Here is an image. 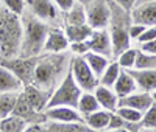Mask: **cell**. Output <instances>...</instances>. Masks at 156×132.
Returning <instances> with one entry per match:
<instances>
[{
	"mask_svg": "<svg viewBox=\"0 0 156 132\" xmlns=\"http://www.w3.org/2000/svg\"><path fill=\"white\" fill-rule=\"evenodd\" d=\"M0 59H2V58H0Z\"/></svg>",
	"mask_w": 156,
	"mask_h": 132,
	"instance_id": "f907efd6",
	"label": "cell"
},
{
	"mask_svg": "<svg viewBox=\"0 0 156 132\" xmlns=\"http://www.w3.org/2000/svg\"><path fill=\"white\" fill-rule=\"evenodd\" d=\"M89 50L103 55L109 59H114V53H112V41H111V34L108 28L103 30H92V34L87 39Z\"/></svg>",
	"mask_w": 156,
	"mask_h": 132,
	"instance_id": "30bf717a",
	"label": "cell"
},
{
	"mask_svg": "<svg viewBox=\"0 0 156 132\" xmlns=\"http://www.w3.org/2000/svg\"><path fill=\"white\" fill-rule=\"evenodd\" d=\"M47 121H55V123H84L83 115L78 112L75 107L69 106H55L44 110Z\"/></svg>",
	"mask_w": 156,
	"mask_h": 132,
	"instance_id": "8fae6325",
	"label": "cell"
},
{
	"mask_svg": "<svg viewBox=\"0 0 156 132\" xmlns=\"http://www.w3.org/2000/svg\"><path fill=\"white\" fill-rule=\"evenodd\" d=\"M0 132H2V130H0Z\"/></svg>",
	"mask_w": 156,
	"mask_h": 132,
	"instance_id": "681fc988",
	"label": "cell"
},
{
	"mask_svg": "<svg viewBox=\"0 0 156 132\" xmlns=\"http://www.w3.org/2000/svg\"><path fill=\"white\" fill-rule=\"evenodd\" d=\"M112 90L115 92V95L119 98H123V96L133 93V92H136L139 89H137L136 79L131 75V72H129V70H122L119 78H117L115 84L112 86Z\"/></svg>",
	"mask_w": 156,
	"mask_h": 132,
	"instance_id": "ac0fdd59",
	"label": "cell"
},
{
	"mask_svg": "<svg viewBox=\"0 0 156 132\" xmlns=\"http://www.w3.org/2000/svg\"><path fill=\"white\" fill-rule=\"evenodd\" d=\"M69 51H70V55H73V56H84L86 53L89 51V44H87V41L72 42L69 45Z\"/></svg>",
	"mask_w": 156,
	"mask_h": 132,
	"instance_id": "e575fe53",
	"label": "cell"
},
{
	"mask_svg": "<svg viewBox=\"0 0 156 132\" xmlns=\"http://www.w3.org/2000/svg\"><path fill=\"white\" fill-rule=\"evenodd\" d=\"M22 89L23 84L19 81V78L9 69L0 65V93H3V92H20Z\"/></svg>",
	"mask_w": 156,
	"mask_h": 132,
	"instance_id": "44dd1931",
	"label": "cell"
},
{
	"mask_svg": "<svg viewBox=\"0 0 156 132\" xmlns=\"http://www.w3.org/2000/svg\"><path fill=\"white\" fill-rule=\"evenodd\" d=\"M136 56H137V48L128 47L126 50H123L122 53H119V55H117L114 59L119 62V65H120L123 70H131V69H134Z\"/></svg>",
	"mask_w": 156,
	"mask_h": 132,
	"instance_id": "f546056e",
	"label": "cell"
},
{
	"mask_svg": "<svg viewBox=\"0 0 156 132\" xmlns=\"http://www.w3.org/2000/svg\"><path fill=\"white\" fill-rule=\"evenodd\" d=\"M109 120H111V112L105 109H98L84 117V124L94 132H105L108 130Z\"/></svg>",
	"mask_w": 156,
	"mask_h": 132,
	"instance_id": "d6986e66",
	"label": "cell"
},
{
	"mask_svg": "<svg viewBox=\"0 0 156 132\" xmlns=\"http://www.w3.org/2000/svg\"><path fill=\"white\" fill-rule=\"evenodd\" d=\"M109 6H111V20H109L108 31L111 34L112 53L115 58L119 53H122L128 47H131V39H129V34H128V26L131 23V16H129V11L120 8L112 0H109Z\"/></svg>",
	"mask_w": 156,
	"mask_h": 132,
	"instance_id": "277c9868",
	"label": "cell"
},
{
	"mask_svg": "<svg viewBox=\"0 0 156 132\" xmlns=\"http://www.w3.org/2000/svg\"><path fill=\"white\" fill-rule=\"evenodd\" d=\"M89 132H94V130H89Z\"/></svg>",
	"mask_w": 156,
	"mask_h": 132,
	"instance_id": "7dc6e473",
	"label": "cell"
},
{
	"mask_svg": "<svg viewBox=\"0 0 156 132\" xmlns=\"http://www.w3.org/2000/svg\"><path fill=\"white\" fill-rule=\"evenodd\" d=\"M53 3L59 8V11L66 12V11L75 3V0H53Z\"/></svg>",
	"mask_w": 156,
	"mask_h": 132,
	"instance_id": "60d3db41",
	"label": "cell"
},
{
	"mask_svg": "<svg viewBox=\"0 0 156 132\" xmlns=\"http://www.w3.org/2000/svg\"><path fill=\"white\" fill-rule=\"evenodd\" d=\"M70 51L64 53H42L37 58L33 83L36 87L53 92L59 81L67 73L70 65Z\"/></svg>",
	"mask_w": 156,
	"mask_h": 132,
	"instance_id": "6da1fadb",
	"label": "cell"
},
{
	"mask_svg": "<svg viewBox=\"0 0 156 132\" xmlns=\"http://www.w3.org/2000/svg\"><path fill=\"white\" fill-rule=\"evenodd\" d=\"M153 39H156V26H147L145 31L139 36L137 42H139V44H144V42L153 41Z\"/></svg>",
	"mask_w": 156,
	"mask_h": 132,
	"instance_id": "8d00e7d4",
	"label": "cell"
},
{
	"mask_svg": "<svg viewBox=\"0 0 156 132\" xmlns=\"http://www.w3.org/2000/svg\"><path fill=\"white\" fill-rule=\"evenodd\" d=\"M27 11L50 26L64 25V12L53 3V0H25Z\"/></svg>",
	"mask_w": 156,
	"mask_h": 132,
	"instance_id": "8992f818",
	"label": "cell"
},
{
	"mask_svg": "<svg viewBox=\"0 0 156 132\" xmlns=\"http://www.w3.org/2000/svg\"><path fill=\"white\" fill-rule=\"evenodd\" d=\"M145 28H147L145 25H140V23H134V22H131V23H129V26H128L129 39H131V41H137L139 36L145 31Z\"/></svg>",
	"mask_w": 156,
	"mask_h": 132,
	"instance_id": "d590c367",
	"label": "cell"
},
{
	"mask_svg": "<svg viewBox=\"0 0 156 132\" xmlns=\"http://www.w3.org/2000/svg\"><path fill=\"white\" fill-rule=\"evenodd\" d=\"M23 132H50L48 126H47V121L45 123H31L27 126Z\"/></svg>",
	"mask_w": 156,
	"mask_h": 132,
	"instance_id": "74e56055",
	"label": "cell"
},
{
	"mask_svg": "<svg viewBox=\"0 0 156 132\" xmlns=\"http://www.w3.org/2000/svg\"><path fill=\"white\" fill-rule=\"evenodd\" d=\"M94 95L101 109H105L108 112H115V109L119 107V96L115 95V92L111 87L98 84L94 89Z\"/></svg>",
	"mask_w": 156,
	"mask_h": 132,
	"instance_id": "e0dca14e",
	"label": "cell"
},
{
	"mask_svg": "<svg viewBox=\"0 0 156 132\" xmlns=\"http://www.w3.org/2000/svg\"><path fill=\"white\" fill-rule=\"evenodd\" d=\"M115 113L119 115L122 120H125L128 124L131 126H139L140 127V120H142V112L136 110V109H131V107H125V106H119V107L115 109Z\"/></svg>",
	"mask_w": 156,
	"mask_h": 132,
	"instance_id": "4dcf8cb0",
	"label": "cell"
},
{
	"mask_svg": "<svg viewBox=\"0 0 156 132\" xmlns=\"http://www.w3.org/2000/svg\"><path fill=\"white\" fill-rule=\"evenodd\" d=\"M2 3L6 9H9L11 12H14L17 16H22L25 9H27V5H25V0H2Z\"/></svg>",
	"mask_w": 156,
	"mask_h": 132,
	"instance_id": "836d02e7",
	"label": "cell"
},
{
	"mask_svg": "<svg viewBox=\"0 0 156 132\" xmlns=\"http://www.w3.org/2000/svg\"><path fill=\"white\" fill-rule=\"evenodd\" d=\"M122 70H123V69L119 65V62H117L115 59H112V61L108 64V67L105 69V72L100 75V78H98V84H100V86H106V87H111V89H112V86L115 84L117 78H119V75H120Z\"/></svg>",
	"mask_w": 156,
	"mask_h": 132,
	"instance_id": "484cf974",
	"label": "cell"
},
{
	"mask_svg": "<svg viewBox=\"0 0 156 132\" xmlns=\"http://www.w3.org/2000/svg\"><path fill=\"white\" fill-rule=\"evenodd\" d=\"M12 115H17L20 118H23L28 124L31 123H45L47 117L44 112H37L33 106L28 103V100L23 96L22 92H19V96L14 106V110H12Z\"/></svg>",
	"mask_w": 156,
	"mask_h": 132,
	"instance_id": "7c38bea8",
	"label": "cell"
},
{
	"mask_svg": "<svg viewBox=\"0 0 156 132\" xmlns=\"http://www.w3.org/2000/svg\"><path fill=\"white\" fill-rule=\"evenodd\" d=\"M83 58L86 59L87 65L90 67V70L94 72V75H95L97 78H100V75L105 72V69L108 67V64L111 62L109 58L103 56V55H98V53H94V51H90V50L86 53Z\"/></svg>",
	"mask_w": 156,
	"mask_h": 132,
	"instance_id": "d4e9b609",
	"label": "cell"
},
{
	"mask_svg": "<svg viewBox=\"0 0 156 132\" xmlns=\"http://www.w3.org/2000/svg\"><path fill=\"white\" fill-rule=\"evenodd\" d=\"M139 50L144 53H148V55H156V39L144 42V44H139Z\"/></svg>",
	"mask_w": 156,
	"mask_h": 132,
	"instance_id": "f35d334b",
	"label": "cell"
},
{
	"mask_svg": "<svg viewBox=\"0 0 156 132\" xmlns=\"http://www.w3.org/2000/svg\"><path fill=\"white\" fill-rule=\"evenodd\" d=\"M83 23H87L86 6L75 2L64 12V25H83Z\"/></svg>",
	"mask_w": 156,
	"mask_h": 132,
	"instance_id": "603a6c76",
	"label": "cell"
},
{
	"mask_svg": "<svg viewBox=\"0 0 156 132\" xmlns=\"http://www.w3.org/2000/svg\"><path fill=\"white\" fill-rule=\"evenodd\" d=\"M76 109L84 118L86 115L92 113V112H95V110H98L101 107H100V104H98V101H97V98L94 95V92H83V93L80 95V100H78Z\"/></svg>",
	"mask_w": 156,
	"mask_h": 132,
	"instance_id": "cb8c5ba5",
	"label": "cell"
},
{
	"mask_svg": "<svg viewBox=\"0 0 156 132\" xmlns=\"http://www.w3.org/2000/svg\"><path fill=\"white\" fill-rule=\"evenodd\" d=\"M19 96V92H3L0 93V120L12 113Z\"/></svg>",
	"mask_w": 156,
	"mask_h": 132,
	"instance_id": "83f0119b",
	"label": "cell"
},
{
	"mask_svg": "<svg viewBox=\"0 0 156 132\" xmlns=\"http://www.w3.org/2000/svg\"><path fill=\"white\" fill-rule=\"evenodd\" d=\"M69 45L70 42L62 26H51L47 34L42 53H64L69 51Z\"/></svg>",
	"mask_w": 156,
	"mask_h": 132,
	"instance_id": "5bb4252c",
	"label": "cell"
},
{
	"mask_svg": "<svg viewBox=\"0 0 156 132\" xmlns=\"http://www.w3.org/2000/svg\"><path fill=\"white\" fill-rule=\"evenodd\" d=\"M64 28V33H66L69 42H83V41H87L89 36L92 34V28L87 25V23H83V25H62Z\"/></svg>",
	"mask_w": 156,
	"mask_h": 132,
	"instance_id": "7402d4cb",
	"label": "cell"
},
{
	"mask_svg": "<svg viewBox=\"0 0 156 132\" xmlns=\"http://www.w3.org/2000/svg\"><path fill=\"white\" fill-rule=\"evenodd\" d=\"M22 22H23V39H22L19 56L30 58V56L42 55L45 39L51 26L42 20H39L33 14H30L27 9L22 14Z\"/></svg>",
	"mask_w": 156,
	"mask_h": 132,
	"instance_id": "3957f363",
	"label": "cell"
},
{
	"mask_svg": "<svg viewBox=\"0 0 156 132\" xmlns=\"http://www.w3.org/2000/svg\"><path fill=\"white\" fill-rule=\"evenodd\" d=\"M114 3H117L120 8L126 9V11H131L136 5H137V0H112Z\"/></svg>",
	"mask_w": 156,
	"mask_h": 132,
	"instance_id": "ab89813d",
	"label": "cell"
},
{
	"mask_svg": "<svg viewBox=\"0 0 156 132\" xmlns=\"http://www.w3.org/2000/svg\"><path fill=\"white\" fill-rule=\"evenodd\" d=\"M140 127H148V129H156V103H153V106L150 109H147L142 115L140 120Z\"/></svg>",
	"mask_w": 156,
	"mask_h": 132,
	"instance_id": "d6a6232c",
	"label": "cell"
},
{
	"mask_svg": "<svg viewBox=\"0 0 156 132\" xmlns=\"http://www.w3.org/2000/svg\"><path fill=\"white\" fill-rule=\"evenodd\" d=\"M136 70H156V55H148L137 48V56H136Z\"/></svg>",
	"mask_w": 156,
	"mask_h": 132,
	"instance_id": "1f68e13d",
	"label": "cell"
},
{
	"mask_svg": "<svg viewBox=\"0 0 156 132\" xmlns=\"http://www.w3.org/2000/svg\"><path fill=\"white\" fill-rule=\"evenodd\" d=\"M105 132H134V130L128 129V127H122V129H108V130H105Z\"/></svg>",
	"mask_w": 156,
	"mask_h": 132,
	"instance_id": "b9f144b4",
	"label": "cell"
},
{
	"mask_svg": "<svg viewBox=\"0 0 156 132\" xmlns=\"http://www.w3.org/2000/svg\"><path fill=\"white\" fill-rule=\"evenodd\" d=\"M69 70L75 79V83L78 84V87L83 92H94V89L98 86V78L90 70V67L87 65V62L83 56H73L72 55Z\"/></svg>",
	"mask_w": 156,
	"mask_h": 132,
	"instance_id": "52a82bcc",
	"label": "cell"
},
{
	"mask_svg": "<svg viewBox=\"0 0 156 132\" xmlns=\"http://www.w3.org/2000/svg\"><path fill=\"white\" fill-rule=\"evenodd\" d=\"M28 123L17 115H8L0 120V130L2 132H23Z\"/></svg>",
	"mask_w": 156,
	"mask_h": 132,
	"instance_id": "4316f807",
	"label": "cell"
},
{
	"mask_svg": "<svg viewBox=\"0 0 156 132\" xmlns=\"http://www.w3.org/2000/svg\"><path fill=\"white\" fill-rule=\"evenodd\" d=\"M129 16H131V22L134 23H140L145 26H156V0L137 3L129 11Z\"/></svg>",
	"mask_w": 156,
	"mask_h": 132,
	"instance_id": "4fadbf2b",
	"label": "cell"
},
{
	"mask_svg": "<svg viewBox=\"0 0 156 132\" xmlns=\"http://www.w3.org/2000/svg\"><path fill=\"white\" fill-rule=\"evenodd\" d=\"M129 72H131V75L134 76L139 90L148 92V93H151V92L156 90V70H136V69H131Z\"/></svg>",
	"mask_w": 156,
	"mask_h": 132,
	"instance_id": "ffe728a7",
	"label": "cell"
},
{
	"mask_svg": "<svg viewBox=\"0 0 156 132\" xmlns=\"http://www.w3.org/2000/svg\"><path fill=\"white\" fill-rule=\"evenodd\" d=\"M137 132H156V129H148V127H140Z\"/></svg>",
	"mask_w": 156,
	"mask_h": 132,
	"instance_id": "ee69618b",
	"label": "cell"
},
{
	"mask_svg": "<svg viewBox=\"0 0 156 132\" xmlns=\"http://www.w3.org/2000/svg\"><path fill=\"white\" fill-rule=\"evenodd\" d=\"M20 92H22L23 96L28 100V103L33 106L37 112H44V110L47 109V104H48V100H50L51 92L44 90V89H39V87H36L34 84L23 86V89H22Z\"/></svg>",
	"mask_w": 156,
	"mask_h": 132,
	"instance_id": "2e32d148",
	"label": "cell"
},
{
	"mask_svg": "<svg viewBox=\"0 0 156 132\" xmlns=\"http://www.w3.org/2000/svg\"><path fill=\"white\" fill-rule=\"evenodd\" d=\"M151 95H153V100H154V103H156V90H154V92H151Z\"/></svg>",
	"mask_w": 156,
	"mask_h": 132,
	"instance_id": "f6af8a7d",
	"label": "cell"
},
{
	"mask_svg": "<svg viewBox=\"0 0 156 132\" xmlns=\"http://www.w3.org/2000/svg\"><path fill=\"white\" fill-rule=\"evenodd\" d=\"M87 25L92 30H103L109 26L111 20V6L109 0H94L86 5Z\"/></svg>",
	"mask_w": 156,
	"mask_h": 132,
	"instance_id": "9c48e42d",
	"label": "cell"
},
{
	"mask_svg": "<svg viewBox=\"0 0 156 132\" xmlns=\"http://www.w3.org/2000/svg\"><path fill=\"white\" fill-rule=\"evenodd\" d=\"M81 93H83V90L75 83L70 70H67V73L64 75V78L59 81V84L51 92L47 109L55 107V106H69V107L76 109V104H78V100H80Z\"/></svg>",
	"mask_w": 156,
	"mask_h": 132,
	"instance_id": "5b68a950",
	"label": "cell"
},
{
	"mask_svg": "<svg viewBox=\"0 0 156 132\" xmlns=\"http://www.w3.org/2000/svg\"><path fill=\"white\" fill-rule=\"evenodd\" d=\"M50 132H89L90 129L84 123H55L47 121Z\"/></svg>",
	"mask_w": 156,
	"mask_h": 132,
	"instance_id": "f1b7e54d",
	"label": "cell"
},
{
	"mask_svg": "<svg viewBox=\"0 0 156 132\" xmlns=\"http://www.w3.org/2000/svg\"><path fill=\"white\" fill-rule=\"evenodd\" d=\"M23 39L22 16L6 9L0 3V58H16L20 55Z\"/></svg>",
	"mask_w": 156,
	"mask_h": 132,
	"instance_id": "7a4b0ae2",
	"label": "cell"
},
{
	"mask_svg": "<svg viewBox=\"0 0 156 132\" xmlns=\"http://www.w3.org/2000/svg\"><path fill=\"white\" fill-rule=\"evenodd\" d=\"M142 2H150V0H137V3H142Z\"/></svg>",
	"mask_w": 156,
	"mask_h": 132,
	"instance_id": "bcb514c9",
	"label": "cell"
},
{
	"mask_svg": "<svg viewBox=\"0 0 156 132\" xmlns=\"http://www.w3.org/2000/svg\"><path fill=\"white\" fill-rule=\"evenodd\" d=\"M75 2H78V3H81V5L86 6V5H89L90 2H94V0H75Z\"/></svg>",
	"mask_w": 156,
	"mask_h": 132,
	"instance_id": "7bdbcfd3",
	"label": "cell"
},
{
	"mask_svg": "<svg viewBox=\"0 0 156 132\" xmlns=\"http://www.w3.org/2000/svg\"><path fill=\"white\" fill-rule=\"evenodd\" d=\"M37 58L39 56H16V58H6V59H0V65L9 69L12 73H14L19 81L27 86L33 83V76H34V69L37 64Z\"/></svg>",
	"mask_w": 156,
	"mask_h": 132,
	"instance_id": "ba28073f",
	"label": "cell"
},
{
	"mask_svg": "<svg viewBox=\"0 0 156 132\" xmlns=\"http://www.w3.org/2000/svg\"><path fill=\"white\" fill-rule=\"evenodd\" d=\"M153 103H154L153 95L148 93V92H142V90H136V92H133V93H129L123 98H119V106L136 109L142 113L147 109H150L153 106Z\"/></svg>",
	"mask_w": 156,
	"mask_h": 132,
	"instance_id": "9a60e30c",
	"label": "cell"
},
{
	"mask_svg": "<svg viewBox=\"0 0 156 132\" xmlns=\"http://www.w3.org/2000/svg\"><path fill=\"white\" fill-rule=\"evenodd\" d=\"M0 2H2V0H0Z\"/></svg>",
	"mask_w": 156,
	"mask_h": 132,
	"instance_id": "c3c4849f",
	"label": "cell"
}]
</instances>
